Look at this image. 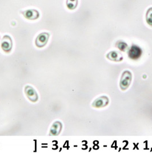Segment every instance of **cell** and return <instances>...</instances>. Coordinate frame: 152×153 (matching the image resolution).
Returning <instances> with one entry per match:
<instances>
[{
    "mask_svg": "<svg viewBox=\"0 0 152 153\" xmlns=\"http://www.w3.org/2000/svg\"><path fill=\"white\" fill-rule=\"evenodd\" d=\"M132 76L131 72L126 71L123 72L120 80V85L122 90H126L131 83Z\"/></svg>",
    "mask_w": 152,
    "mask_h": 153,
    "instance_id": "6da1fadb",
    "label": "cell"
},
{
    "mask_svg": "<svg viewBox=\"0 0 152 153\" xmlns=\"http://www.w3.org/2000/svg\"><path fill=\"white\" fill-rule=\"evenodd\" d=\"M1 47L2 49L6 53H9L11 51L13 47V42L9 36L5 35L4 36L1 42Z\"/></svg>",
    "mask_w": 152,
    "mask_h": 153,
    "instance_id": "7a4b0ae2",
    "label": "cell"
},
{
    "mask_svg": "<svg viewBox=\"0 0 152 153\" xmlns=\"http://www.w3.org/2000/svg\"><path fill=\"white\" fill-rule=\"evenodd\" d=\"M49 34L48 33L43 32L38 35L36 39L35 44L38 48H42L46 45L48 42Z\"/></svg>",
    "mask_w": 152,
    "mask_h": 153,
    "instance_id": "3957f363",
    "label": "cell"
},
{
    "mask_svg": "<svg viewBox=\"0 0 152 153\" xmlns=\"http://www.w3.org/2000/svg\"><path fill=\"white\" fill-rule=\"evenodd\" d=\"M25 93L30 101L36 102L38 100V97L37 92L32 87L29 85L26 86L25 88Z\"/></svg>",
    "mask_w": 152,
    "mask_h": 153,
    "instance_id": "277c9868",
    "label": "cell"
},
{
    "mask_svg": "<svg viewBox=\"0 0 152 153\" xmlns=\"http://www.w3.org/2000/svg\"><path fill=\"white\" fill-rule=\"evenodd\" d=\"M21 14L27 19L29 20H37L40 17L39 12L35 9H28L24 11H21Z\"/></svg>",
    "mask_w": 152,
    "mask_h": 153,
    "instance_id": "5b68a950",
    "label": "cell"
},
{
    "mask_svg": "<svg viewBox=\"0 0 152 153\" xmlns=\"http://www.w3.org/2000/svg\"><path fill=\"white\" fill-rule=\"evenodd\" d=\"M142 55V50L137 45H133L128 52L129 57L133 60H137Z\"/></svg>",
    "mask_w": 152,
    "mask_h": 153,
    "instance_id": "8992f818",
    "label": "cell"
},
{
    "mask_svg": "<svg viewBox=\"0 0 152 153\" xmlns=\"http://www.w3.org/2000/svg\"><path fill=\"white\" fill-rule=\"evenodd\" d=\"M109 99L106 97H101L96 99L93 103L92 105L96 108H101L106 106L109 103Z\"/></svg>",
    "mask_w": 152,
    "mask_h": 153,
    "instance_id": "52a82bcc",
    "label": "cell"
},
{
    "mask_svg": "<svg viewBox=\"0 0 152 153\" xmlns=\"http://www.w3.org/2000/svg\"><path fill=\"white\" fill-rule=\"evenodd\" d=\"M106 57L111 61L113 62H121L123 60L122 54L117 51H111L107 55Z\"/></svg>",
    "mask_w": 152,
    "mask_h": 153,
    "instance_id": "ba28073f",
    "label": "cell"
},
{
    "mask_svg": "<svg viewBox=\"0 0 152 153\" xmlns=\"http://www.w3.org/2000/svg\"><path fill=\"white\" fill-rule=\"evenodd\" d=\"M62 124L61 122L58 121L55 122L51 127V128L50 130V135H58L62 130Z\"/></svg>",
    "mask_w": 152,
    "mask_h": 153,
    "instance_id": "9c48e42d",
    "label": "cell"
},
{
    "mask_svg": "<svg viewBox=\"0 0 152 153\" xmlns=\"http://www.w3.org/2000/svg\"><path fill=\"white\" fill-rule=\"evenodd\" d=\"M78 5V0H66V6L70 10L75 9Z\"/></svg>",
    "mask_w": 152,
    "mask_h": 153,
    "instance_id": "30bf717a",
    "label": "cell"
},
{
    "mask_svg": "<svg viewBox=\"0 0 152 153\" xmlns=\"http://www.w3.org/2000/svg\"><path fill=\"white\" fill-rule=\"evenodd\" d=\"M146 20L147 23L152 26V7H150L147 12H146Z\"/></svg>",
    "mask_w": 152,
    "mask_h": 153,
    "instance_id": "8fae6325",
    "label": "cell"
},
{
    "mask_svg": "<svg viewBox=\"0 0 152 153\" xmlns=\"http://www.w3.org/2000/svg\"><path fill=\"white\" fill-rule=\"evenodd\" d=\"M116 46L119 49L120 51L125 52L127 48H128V45L126 42L121 41H119L116 43Z\"/></svg>",
    "mask_w": 152,
    "mask_h": 153,
    "instance_id": "7c38bea8",
    "label": "cell"
}]
</instances>
